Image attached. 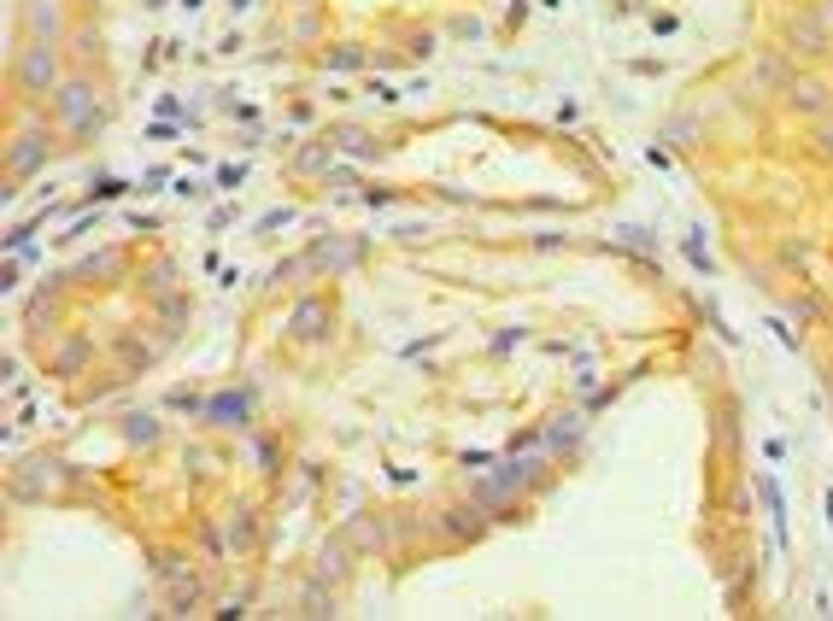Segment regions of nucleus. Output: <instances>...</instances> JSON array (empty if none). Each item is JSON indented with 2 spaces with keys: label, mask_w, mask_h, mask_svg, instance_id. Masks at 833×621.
Instances as JSON below:
<instances>
[{
  "label": "nucleus",
  "mask_w": 833,
  "mask_h": 621,
  "mask_svg": "<svg viewBox=\"0 0 833 621\" xmlns=\"http://www.w3.org/2000/svg\"><path fill=\"white\" fill-rule=\"evenodd\" d=\"M452 36H464V42H482V19H452Z\"/></svg>",
  "instance_id": "nucleus-16"
},
{
  "label": "nucleus",
  "mask_w": 833,
  "mask_h": 621,
  "mask_svg": "<svg viewBox=\"0 0 833 621\" xmlns=\"http://www.w3.org/2000/svg\"><path fill=\"white\" fill-rule=\"evenodd\" d=\"M341 147H352V153H364L370 142H364V129H341Z\"/></svg>",
  "instance_id": "nucleus-21"
},
{
  "label": "nucleus",
  "mask_w": 833,
  "mask_h": 621,
  "mask_svg": "<svg viewBox=\"0 0 833 621\" xmlns=\"http://www.w3.org/2000/svg\"><path fill=\"white\" fill-rule=\"evenodd\" d=\"M294 335L300 340H323V335H329V305H323V300H300L294 305Z\"/></svg>",
  "instance_id": "nucleus-7"
},
{
  "label": "nucleus",
  "mask_w": 833,
  "mask_h": 621,
  "mask_svg": "<svg viewBox=\"0 0 833 621\" xmlns=\"http://www.w3.org/2000/svg\"><path fill=\"white\" fill-rule=\"evenodd\" d=\"M30 30H36V42H59L65 36L59 0H30Z\"/></svg>",
  "instance_id": "nucleus-9"
},
{
  "label": "nucleus",
  "mask_w": 833,
  "mask_h": 621,
  "mask_svg": "<svg viewBox=\"0 0 833 621\" xmlns=\"http://www.w3.org/2000/svg\"><path fill=\"white\" fill-rule=\"evenodd\" d=\"M317 563H323V568H329V575H347V551H341V545H335V540H329V545H323V557H317Z\"/></svg>",
  "instance_id": "nucleus-14"
},
{
  "label": "nucleus",
  "mask_w": 833,
  "mask_h": 621,
  "mask_svg": "<svg viewBox=\"0 0 833 621\" xmlns=\"http://www.w3.org/2000/svg\"><path fill=\"white\" fill-rule=\"evenodd\" d=\"M780 42H787V59H828L833 54V36L822 30L815 12H792V19L780 24Z\"/></svg>",
  "instance_id": "nucleus-3"
},
{
  "label": "nucleus",
  "mask_w": 833,
  "mask_h": 621,
  "mask_svg": "<svg viewBox=\"0 0 833 621\" xmlns=\"http://www.w3.org/2000/svg\"><path fill=\"white\" fill-rule=\"evenodd\" d=\"M59 47L54 42H30L24 54H19V65H12V89L19 94H54L59 89Z\"/></svg>",
  "instance_id": "nucleus-2"
},
{
  "label": "nucleus",
  "mask_w": 833,
  "mask_h": 621,
  "mask_svg": "<svg viewBox=\"0 0 833 621\" xmlns=\"http://www.w3.org/2000/svg\"><path fill=\"white\" fill-rule=\"evenodd\" d=\"M787 106L810 112V117H828L833 112V89H828V82H815V77H792L787 82Z\"/></svg>",
  "instance_id": "nucleus-5"
},
{
  "label": "nucleus",
  "mask_w": 833,
  "mask_h": 621,
  "mask_svg": "<svg viewBox=\"0 0 833 621\" xmlns=\"http://www.w3.org/2000/svg\"><path fill=\"white\" fill-rule=\"evenodd\" d=\"M810 153H815L822 165H833V112L822 117V124H815V135H810Z\"/></svg>",
  "instance_id": "nucleus-11"
},
{
  "label": "nucleus",
  "mask_w": 833,
  "mask_h": 621,
  "mask_svg": "<svg viewBox=\"0 0 833 621\" xmlns=\"http://www.w3.org/2000/svg\"><path fill=\"white\" fill-rule=\"evenodd\" d=\"M329 65H335V71H352V65H359V47H335Z\"/></svg>",
  "instance_id": "nucleus-18"
},
{
  "label": "nucleus",
  "mask_w": 833,
  "mask_h": 621,
  "mask_svg": "<svg viewBox=\"0 0 833 621\" xmlns=\"http://www.w3.org/2000/svg\"><path fill=\"white\" fill-rule=\"evenodd\" d=\"M352 545H359V551H382V528L376 522H352Z\"/></svg>",
  "instance_id": "nucleus-12"
},
{
  "label": "nucleus",
  "mask_w": 833,
  "mask_h": 621,
  "mask_svg": "<svg viewBox=\"0 0 833 621\" xmlns=\"http://www.w3.org/2000/svg\"><path fill=\"white\" fill-rule=\"evenodd\" d=\"M329 159H335L329 147H305V153H300V170H329Z\"/></svg>",
  "instance_id": "nucleus-15"
},
{
  "label": "nucleus",
  "mask_w": 833,
  "mask_h": 621,
  "mask_svg": "<svg viewBox=\"0 0 833 621\" xmlns=\"http://www.w3.org/2000/svg\"><path fill=\"white\" fill-rule=\"evenodd\" d=\"M575 440H582V417H575V410H564V417H552L540 428V445H547V452H570Z\"/></svg>",
  "instance_id": "nucleus-8"
},
{
  "label": "nucleus",
  "mask_w": 833,
  "mask_h": 621,
  "mask_svg": "<svg viewBox=\"0 0 833 621\" xmlns=\"http://www.w3.org/2000/svg\"><path fill=\"white\" fill-rule=\"evenodd\" d=\"M54 117L65 129H77V135H89L100 124V89L89 77H65L59 89H54Z\"/></svg>",
  "instance_id": "nucleus-1"
},
{
  "label": "nucleus",
  "mask_w": 833,
  "mask_h": 621,
  "mask_svg": "<svg viewBox=\"0 0 833 621\" xmlns=\"http://www.w3.org/2000/svg\"><path fill=\"white\" fill-rule=\"evenodd\" d=\"M792 77H798V71H792V59H787V54L757 65V82H763V89H780V94H787V82H792Z\"/></svg>",
  "instance_id": "nucleus-10"
},
{
  "label": "nucleus",
  "mask_w": 833,
  "mask_h": 621,
  "mask_svg": "<svg viewBox=\"0 0 833 621\" xmlns=\"http://www.w3.org/2000/svg\"><path fill=\"white\" fill-rule=\"evenodd\" d=\"M229 540H235V545H252V516H247V510L235 516V533H229Z\"/></svg>",
  "instance_id": "nucleus-19"
},
{
  "label": "nucleus",
  "mask_w": 833,
  "mask_h": 621,
  "mask_svg": "<svg viewBox=\"0 0 833 621\" xmlns=\"http://www.w3.org/2000/svg\"><path fill=\"white\" fill-rule=\"evenodd\" d=\"M810 12H815V19H822V30H828V36H833V0H815V7H810Z\"/></svg>",
  "instance_id": "nucleus-20"
},
{
  "label": "nucleus",
  "mask_w": 833,
  "mask_h": 621,
  "mask_svg": "<svg viewBox=\"0 0 833 621\" xmlns=\"http://www.w3.org/2000/svg\"><path fill=\"white\" fill-rule=\"evenodd\" d=\"M447 528H452V533H464V540H475V533H482L475 510H447Z\"/></svg>",
  "instance_id": "nucleus-13"
},
{
  "label": "nucleus",
  "mask_w": 833,
  "mask_h": 621,
  "mask_svg": "<svg viewBox=\"0 0 833 621\" xmlns=\"http://www.w3.org/2000/svg\"><path fill=\"white\" fill-rule=\"evenodd\" d=\"M54 159V142H47V129H19L12 135V147H7V170H12V182H24V177H36V170Z\"/></svg>",
  "instance_id": "nucleus-4"
},
{
  "label": "nucleus",
  "mask_w": 833,
  "mask_h": 621,
  "mask_svg": "<svg viewBox=\"0 0 833 621\" xmlns=\"http://www.w3.org/2000/svg\"><path fill=\"white\" fill-rule=\"evenodd\" d=\"M622 247H634V252H652V247H657V240H652V235H645V229H622Z\"/></svg>",
  "instance_id": "nucleus-17"
},
{
  "label": "nucleus",
  "mask_w": 833,
  "mask_h": 621,
  "mask_svg": "<svg viewBox=\"0 0 833 621\" xmlns=\"http://www.w3.org/2000/svg\"><path fill=\"white\" fill-rule=\"evenodd\" d=\"M206 417H212L217 428H247L252 405H247V393H217V399L206 405Z\"/></svg>",
  "instance_id": "nucleus-6"
}]
</instances>
